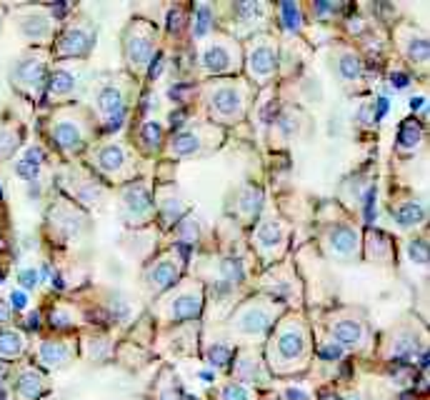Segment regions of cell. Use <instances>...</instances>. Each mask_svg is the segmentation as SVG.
<instances>
[{
	"mask_svg": "<svg viewBox=\"0 0 430 400\" xmlns=\"http://www.w3.org/2000/svg\"><path fill=\"white\" fill-rule=\"evenodd\" d=\"M313 356V340L306 320L286 315L273 325L268 340V370L275 375H295L308 368Z\"/></svg>",
	"mask_w": 430,
	"mask_h": 400,
	"instance_id": "cell-1",
	"label": "cell"
},
{
	"mask_svg": "<svg viewBox=\"0 0 430 400\" xmlns=\"http://www.w3.org/2000/svg\"><path fill=\"white\" fill-rule=\"evenodd\" d=\"M135 98V78L131 73H100L88 85V110L95 125L115 131L131 110Z\"/></svg>",
	"mask_w": 430,
	"mask_h": 400,
	"instance_id": "cell-2",
	"label": "cell"
},
{
	"mask_svg": "<svg viewBox=\"0 0 430 400\" xmlns=\"http://www.w3.org/2000/svg\"><path fill=\"white\" fill-rule=\"evenodd\" d=\"M95 120L85 106L81 103H68L58 106L56 112L50 115L48 135L50 143L56 145L65 158H75L90 148L95 138Z\"/></svg>",
	"mask_w": 430,
	"mask_h": 400,
	"instance_id": "cell-3",
	"label": "cell"
},
{
	"mask_svg": "<svg viewBox=\"0 0 430 400\" xmlns=\"http://www.w3.org/2000/svg\"><path fill=\"white\" fill-rule=\"evenodd\" d=\"M256 88L245 78H213L203 85V98H206L210 123L223 128L245 120Z\"/></svg>",
	"mask_w": 430,
	"mask_h": 400,
	"instance_id": "cell-4",
	"label": "cell"
},
{
	"mask_svg": "<svg viewBox=\"0 0 430 400\" xmlns=\"http://www.w3.org/2000/svg\"><path fill=\"white\" fill-rule=\"evenodd\" d=\"M88 168L98 175L100 181H108L113 185H125V183L135 181L138 173V160L135 153L128 143L115 140V138H106L98 143H90V148L85 150Z\"/></svg>",
	"mask_w": 430,
	"mask_h": 400,
	"instance_id": "cell-5",
	"label": "cell"
},
{
	"mask_svg": "<svg viewBox=\"0 0 430 400\" xmlns=\"http://www.w3.org/2000/svg\"><path fill=\"white\" fill-rule=\"evenodd\" d=\"M283 315V303L278 298H258L243 300L228 320V331L233 338H240L243 345H253L273 331V325Z\"/></svg>",
	"mask_w": 430,
	"mask_h": 400,
	"instance_id": "cell-6",
	"label": "cell"
},
{
	"mask_svg": "<svg viewBox=\"0 0 430 400\" xmlns=\"http://www.w3.org/2000/svg\"><path fill=\"white\" fill-rule=\"evenodd\" d=\"M195 60L206 78H235L243 70V45L228 33H210L200 38Z\"/></svg>",
	"mask_w": 430,
	"mask_h": 400,
	"instance_id": "cell-7",
	"label": "cell"
},
{
	"mask_svg": "<svg viewBox=\"0 0 430 400\" xmlns=\"http://www.w3.org/2000/svg\"><path fill=\"white\" fill-rule=\"evenodd\" d=\"M206 306V288L200 281L185 278L178 281L170 290H165L163 295H158V303L153 306V312L163 323H190L200 315Z\"/></svg>",
	"mask_w": 430,
	"mask_h": 400,
	"instance_id": "cell-8",
	"label": "cell"
},
{
	"mask_svg": "<svg viewBox=\"0 0 430 400\" xmlns=\"http://www.w3.org/2000/svg\"><path fill=\"white\" fill-rule=\"evenodd\" d=\"M158 28L148 20H131L123 31V58L133 78H143L158 56Z\"/></svg>",
	"mask_w": 430,
	"mask_h": 400,
	"instance_id": "cell-9",
	"label": "cell"
},
{
	"mask_svg": "<svg viewBox=\"0 0 430 400\" xmlns=\"http://www.w3.org/2000/svg\"><path fill=\"white\" fill-rule=\"evenodd\" d=\"M223 128L213 123H193L185 125L181 131L165 140V156L188 160V158H206L213 150H218L223 143Z\"/></svg>",
	"mask_w": 430,
	"mask_h": 400,
	"instance_id": "cell-10",
	"label": "cell"
},
{
	"mask_svg": "<svg viewBox=\"0 0 430 400\" xmlns=\"http://www.w3.org/2000/svg\"><path fill=\"white\" fill-rule=\"evenodd\" d=\"M278 38L270 33H256L243 45V70L250 85H268L278 73Z\"/></svg>",
	"mask_w": 430,
	"mask_h": 400,
	"instance_id": "cell-11",
	"label": "cell"
},
{
	"mask_svg": "<svg viewBox=\"0 0 430 400\" xmlns=\"http://www.w3.org/2000/svg\"><path fill=\"white\" fill-rule=\"evenodd\" d=\"M183 268H185V260H183L181 248H168L158 253L143 268V275H140V285H143L145 295L148 298H158L165 290H170L175 283L181 281Z\"/></svg>",
	"mask_w": 430,
	"mask_h": 400,
	"instance_id": "cell-12",
	"label": "cell"
},
{
	"mask_svg": "<svg viewBox=\"0 0 430 400\" xmlns=\"http://www.w3.org/2000/svg\"><path fill=\"white\" fill-rule=\"evenodd\" d=\"M118 210L125 225L143 228L156 220V203H153V185L148 181H133L118 188Z\"/></svg>",
	"mask_w": 430,
	"mask_h": 400,
	"instance_id": "cell-13",
	"label": "cell"
},
{
	"mask_svg": "<svg viewBox=\"0 0 430 400\" xmlns=\"http://www.w3.org/2000/svg\"><path fill=\"white\" fill-rule=\"evenodd\" d=\"M85 83L88 81L83 60H56V65H50L48 70L45 95H48L50 103L68 106V103H75V98L83 93Z\"/></svg>",
	"mask_w": 430,
	"mask_h": 400,
	"instance_id": "cell-14",
	"label": "cell"
},
{
	"mask_svg": "<svg viewBox=\"0 0 430 400\" xmlns=\"http://www.w3.org/2000/svg\"><path fill=\"white\" fill-rule=\"evenodd\" d=\"M60 185L70 195L68 200H73L81 208H103V203L108 200V188L103 185V181L83 165H68L63 170Z\"/></svg>",
	"mask_w": 430,
	"mask_h": 400,
	"instance_id": "cell-15",
	"label": "cell"
},
{
	"mask_svg": "<svg viewBox=\"0 0 430 400\" xmlns=\"http://www.w3.org/2000/svg\"><path fill=\"white\" fill-rule=\"evenodd\" d=\"M48 53L45 50H28L13 65L10 83L31 100H40V95L45 93V83H48Z\"/></svg>",
	"mask_w": 430,
	"mask_h": 400,
	"instance_id": "cell-16",
	"label": "cell"
},
{
	"mask_svg": "<svg viewBox=\"0 0 430 400\" xmlns=\"http://www.w3.org/2000/svg\"><path fill=\"white\" fill-rule=\"evenodd\" d=\"M95 35H98V31H95L90 18H70L63 25L60 35L56 38L53 56H56V60H83V58L90 56Z\"/></svg>",
	"mask_w": 430,
	"mask_h": 400,
	"instance_id": "cell-17",
	"label": "cell"
},
{
	"mask_svg": "<svg viewBox=\"0 0 430 400\" xmlns=\"http://www.w3.org/2000/svg\"><path fill=\"white\" fill-rule=\"evenodd\" d=\"M288 235H290V225L281 215H275L270 210L261 212V218L256 220V228H253V248H256V253L265 265L283 256V250L288 245Z\"/></svg>",
	"mask_w": 430,
	"mask_h": 400,
	"instance_id": "cell-18",
	"label": "cell"
},
{
	"mask_svg": "<svg viewBox=\"0 0 430 400\" xmlns=\"http://www.w3.org/2000/svg\"><path fill=\"white\" fill-rule=\"evenodd\" d=\"M15 25H18V33L33 45H50L56 40V31H58V18L53 8L45 6H28L20 8L15 12Z\"/></svg>",
	"mask_w": 430,
	"mask_h": 400,
	"instance_id": "cell-19",
	"label": "cell"
},
{
	"mask_svg": "<svg viewBox=\"0 0 430 400\" xmlns=\"http://www.w3.org/2000/svg\"><path fill=\"white\" fill-rule=\"evenodd\" d=\"M48 220L50 228H53V235L60 238V243H73L81 235H85L88 228H90L88 212L68 198H60L56 206L50 208Z\"/></svg>",
	"mask_w": 430,
	"mask_h": 400,
	"instance_id": "cell-20",
	"label": "cell"
},
{
	"mask_svg": "<svg viewBox=\"0 0 430 400\" xmlns=\"http://www.w3.org/2000/svg\"><path fill=\"white\" fill-rule=\"evenodd\" d=\"M323 250L328 253V258H333V260H338V262H356L363 250L361 231H358L353 223L338 220V223H333L331 228L325 231Z\"/></svg>",
	"mask_w": 430,
	"mask_h": 400,
	"instance_id": "cell-21",
	"label": "cell"
},
{
	"mask_svg": "<svg viewBox=\"0 0 430 400\" xmlns=\"http://www.w3.org/2000/svg\"><path fill=\"white\" fill-rule=\"evenodd\" d=\"M328 331L333 335V343L345 345V348H363L368 343V325L353 310H340L331 315Z\"/></svg>",
	"mask_w": 430,
	"mask_h": 400,
	"instance_id": "cell-22",
	"label": "cell"
},
{
	"mask_svg": "<svg viewBox=\"0 0 430 400\" xmlns=\"http://www.w3.org/2000/svg\"><path fill=\"white\" fill-rule=\"evenodd\" d=\"M233 381L243 383V385H263V383L270 381V370L265 365V360L261 358L258 348L253 345H240L235 350V358H233Z\"/></svg>",
	"mask_w": 430,
	"mask_h": 400,
	"instance_id": "cell-23",
	"label": "cell"
},
{
	"mask_svg": "<svg viewBox=\"0 0 430 400\" xmlns=\"http://www.w3.org/2000/svg\"><path fill=\"white\" fill-rule=\"evenodd\" d=\"M78 356V338L60 335V338H45L38 345V362L48 370H63Z\"/></svg>",
	"mask_w": 430,
	"mask_h": 400,
	"instance_id": "cell-24",
	"label": "cell"
},
{
	"mask_svg": "<svg viewBox=\"0 0 430 400\" xmlns=\"http://www.w3.org/2000/svg\"><path fill=\"white\" fill-rule=\"evenodd\" d=\"M153 203H156V218L160 220L163 228H175L188 215V203L175 185H158L153 190Z\"/></svg>",
	"mask_w": 430,
	"mask_h": 400,
	"instance_id": "cell-25",
	"label": "cell"
},
{
	"mask_svg": "<svg viewBox=\"0 0 430 400\" xmlns=\"http://www.w3.org/2000/svg\"><path fill=\"white\" fill-rule=\"evenodd\" d=\"M333 73L338 75V83L348 90L358 88L365 75V62L350 45H338L333 48Z\"/></svg>",
	"mask_w": 430,
	"mask_h": 400,
	"instance_id": "cell-26",
	"label": "cell"
},
{
	"mask_svg": "<svg viewBox=\"0 0 430 400\" xmlns=\"http://www.w3.org/2000/svg\"><path fill=\"white\" fill-rule=\"evenodd\" d=\"M395 40L411 68H428V35L415 25H398Z\"/></svg>",
	"mask_w": 430,
	"mask_h": 400,
	"instance_id": "cell-27",
	"label": "cell"
},
{
	"mask_svg": "<svg viewBox=\"0 0 430 400\" xmlns=\"http://www.w3.org/2000/svg\"><path fill=\"white\" fill-rule=\"evenodd\" d=\"M228 210L235 215L240 223H256V218H261L263 210V190L258 185H240L235 190V195L231 198Z\"/></svg>",
	"mask_w": 430,
	"mask_h": 400,
	"instance_id": "cell-28",
	"label": "cell"
},
{
	"mask_svg": "<svg viewBox=\"0 0 430 400\" xmlns=\"http://www.w3.org/2000/svg\"><path fill=\"white\" fill-rule=\"evenodd\" d=\"M48 378L38 368L25 365L13 381V398L15 400H38L43 393H48Z\"/></svg>",
	"mask_w": 430,
	"mask_h": 400,
	"instance_id": "cell-29",
	"label": "cell"
},
{
	"mask_svg": "<svg viewBox=\"0 0 430 400\" xmlns=\"http://www.w3.org/2000/svg\"><path fill=\"white\" fill-rule=\"evenodd\" d=\"M231 10L235 23L243 25V31L248 33V31H256V25L265 23L273 8L265 6V3H235V6H231Z\"/></svg>",
	"mask_w": 430,
	"mask_h": 400,
	"instance_id": "cell-30",
	"label": "cell"
},
{
	"mask_svg": "<svg viewBox=\"0 0 430 400\" xmlns=\"http://www.w3.org/2000/svg\"><path fill=\"white\" fill-rule=\"evenodd\" d=\"M393 218L398 220V225L403 231H411V228L423 223L425 210L415 203V200H403V203L393 206Z\"/></svg>",
	"mask_w": 430,
	"mask_h": 400,
	"instance_id": "cell-31",
	"label": "cell"
},
{
	"mask_svg": "<svg viewBox=\"0 0 430 400\" xmlns=\"http://www.w3.org/2000/svg\"><path fill=\"white\" fill-rule=\"evenodd\" d=\"M25 335L15 328H6V331H0V358H6V360H13V358H20L25 353Z\"/></svg>",
	"mask_w": 430,
	"mask_h": 400,
	"instance_id": "cell-32",
	"label": "cell"
},
{
	"mask_svg": "<svg viewBox=\"0 0 430 400\" xmlns=\"http://www.w3.org/2000/svg\"><path fill=\"white\" fill-rule=\"evenodd\" d=\"M156 400H183V390L173 370L163 368L160 378L156 381Z\"/></svg>",
	"mask_w": 430,
	"mask_h": 400,
	"instance_id": "cell-33",
	"label": "cell"
},
{
	"mask_svg": "<svg viewBox=\"0 0 430 400\" xmlns=\"http://www.w3.org/2000/svg\"><path fill=\"white\" fill-rule=\"evenodd\" d=\"M420 138H423V133H420V125L415 123V120H411V123H406L403 128H400V138H398V150L400 153H415L420 145Z\"/></svg>",
	"mask_w": 430,
	"mask_h": 400,
	"instance_id": "cell-34",
	"label": "cell"
},
{
	"mask_svg": "<svg viewBox=\"0 0 430 400\" xmlns=\"http://www.w3.org/2000/svg\"><path fill=\"white\" fill-rule=\"evenodd\" d=\"M218 400H258L256 390L243 383H235V381H228L218 388Z\"/></svg>",
	"mask_w": 430,
	"mask_h": 400,
	"instance_id": "cell-35",
	"label": "cell"
},
{
	"mask_svg": "<svg viewBox=\"0 0 430 400\" xmlns=\"http://www.w3.org/2000/svg\"><path fill=\"white\" fill-rule=\"evenodd\" d=\"M138 140H140L143 148L153 150V145H156V150H158L163 143V125L156 123V120H145V123L140 125V131H138Z\"/></svg>",
	"mask_w": 430,
	"mask_h": 400,
	"instance_id": "cell-36",
	"label": "cell"
},
{
	"mask_svg": "<svg viewBox=\"0 0 430 400\" xmlns=\"http://www.w3.org/2000/svg\"><path fill=\"white\" fill-rule=\"evenodd\" d=\"M20 145V131L13 125H0V160L10 158Z\"/></svg>",
	"mask_w": 430,
	"mask_h": 400,
	"instance_id": "cell-37",
	"label": "cell"
},
{
	"mask_svg": "<svg viewBox=\"0 0 430 400\" xmlns=\"http://www.w3.org/2000/svg\"><path fill=\"white\" fill-rule=\"evenodd\" d=\"M408 250H411L413 262L418 260L420 265H423V262L428 260V245H425V240H423V238H418V240L413 238V240H411V245H408Z\"/></svg>",
	"mask_w": 430,
	"mask_h": 400,
	"instance_id": "cell-38",
	"label": "cell"
},
{
	"mask_svg": "<svg viewBox=\"0 0 430 400\" xmlns=\"http://www.w3.org/2000/svg\"><path fill=\"white\" fill-rule=\"evenodd\" d=\"M25 303H28V300H25L23 293H13V306L18 308V310H20V308H25Z\"/></svg>",
	"mask_w": 430,
	"mask_h": 400,
	"instance_id": "cell-39",
	"label": "cell"
},
{
	"mask_svg": "<svg viewBox=\"0 0 430 400\" xmlns=\"http://www.w3.org/2000/svg\"><path fill=\"white\" fill-rule=\"evenodd\" d=\"M6 373H8V368H6V365H3V362H0V383L6 381Z\"/></svg>",
	"mask_w": 430,
	"mask_h": 400,
	"instance_id": "cell-40",
	"label": "cell"
}]
</instances>
